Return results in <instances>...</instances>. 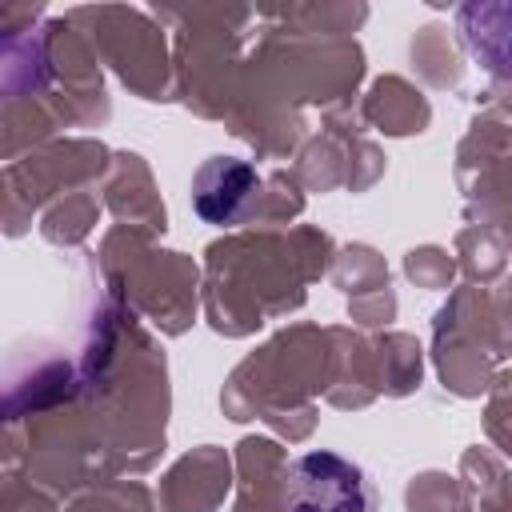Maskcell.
Segmentation results:
<instances>
[{
  "instance_id": "obj_1",
  "label": "cell",
  "mask_w": 512,
  "mask_h": 512,
  "mask_svg": "<svg viewBox=\"0 0 512 512\" xmlns=\"http://www.w3.org/2000/svg\"><path fill=\"white\" fill-rule=\"evenodd\" d=\"M284 500H288V512H376L380 508L372 476L356 460L328 448L304 452L288 468Z\"/></svg>"
},
{
  "instance_id": "obj_2",
  "label": "cell",
  "mask_w": 512,
  "mask_h": 512,
  "mask_svg": "<svg viewBox=\"0 0 512 512\" xmlns=\"http://www.w3.org/2000/svg\"><path fill=\"white\" fill-rule=\"evenodd\" d=\"M256 192V168L236 156H212L192 176V208L208 224H232Z\"/></svg>"
}]
</instances>
